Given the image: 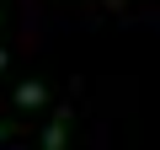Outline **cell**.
I'll use <instances>...</instances> for the list:
<instances>
[{
	"instance_id": "obj_3",
	"label": "cell",
	"mask_w": 160,
	"mask_h": 150,
	"mask_svg": "<svg viewBox=\"0 0 160 150\" xmlns=\"http://www.w3.org/2000/svg\"><path fill=\"white\" fill-rule=\"evenodd\" d=\"M6 134H11V129H6V123H0V139H6Z\"/></svg>"
},
{
	"instance_id": "obj_1",
	"label": "cell",
	"mask_w": 160,
	"mask_h": 150,
	"mask_svg": "<svg viewBox=\"0 0 160 150\" xmlns=\"http://www.w3.org/2000/svg\"><path fill=\"white\" fill-rule=\"evenodd\" d=\"M64 139H69V107H59L43 123V150H64Z\"/></svg>"
},
{
	"instance_id": "obj_2",
	"label": "cell",
	"mask_w": 160,
	"mask_h": 150,
	"mask_svg": "<svg viewBox=\"0 0 160 150\" xmlns=\"http://www.w3.org/2000/svg\"><path fill=\"white\" fill-rule=\"evenodd\" d=\"M43 102H48V86L43 81H22L16 86V107H43Z\"/></svg>"
}]
</instances>
